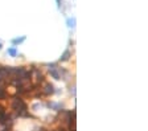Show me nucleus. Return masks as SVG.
Segmentation results:
<instances>
[{"mask_svg":"<svg viewBox=\"0 0 148 131\" xmlns=\"http://www.w3.org/2000/svg\"><path fill=\"white\" fill-rule=\"evenodd\" d=\"M70 57H71L70 49H66L64 53H62V56L60 57V62H66V61H69V60H70Z\"/></svg>","mask_w":148,"mask_h":131,"instance_id":"nucleus-6","label":"nucleus"},{"mask_svg":"<svg viewBox=\"0 0 148 131\" xmlns=\"http://www.w3.org/2000/svg\"><path fill=\"white\" fill-rule=\"evenodd\" d=\"M29 70H31V81L33 82V84L36 85H42L45 81V75L42 74V72H41L40 68H36V66H32V68H29Z\"/></svg>","mask_w":148,"mask_h":131,"instance_id":"nucleus-2","label":"nucleus"},{"mask_svg":"<svg viewBox=\"0 0 148 131\" xmlns=\"http://www.w3.org/2000/svg\"><path fill=\"white\" fill-rule=\"evenodd\" d=\"M7 54L11 57H16L17 56V50H16V48H9V49L7 50Z\"/></svg>","mask_w":148,"mask_h":131,"instance_id":"nucleus-9","label":"nucleus"},{"mask_svg":"<svg viewBox=\"0 0 148 131\" xmlns=\"http://www.w3.org/2000/svg\"><path fill=\"white\" fill-rule=\"evenodd\" d=\"M66 24H68L69 28L73 29L74 27H75V19H74V17H69V19L66 20Z\"/></svg>","mask_w":148,"mask_h":131,"instance_id":"nucleus-8","label":"nucleus"},{"mask_svg":"<svg viewBox=\"0 0 148 131\" xmlns=\"http://www.w3.org/2000/svg\"><path fill=\"white\" fill-rule=\"evenodd\" d=\"M8 98V93L5 89V84H0V101H5Z\"/></svg>","mask_w":148,"mask_h":131,"instance_id":"nucleus-5","label":"nucleus"},{"mask_svg":"<svg viewBox=\"0 0 148 131\" xmlns=\"http://www.w3.org/2000/svg\"><path fill=\"white\" fill-rule=\"evenodd\" d=\"M11 107L16 112V115L20 117V118H33L32 114L29 112V110H28V106H27V103H25V101L23 99V97H17L16 95L15 98H12Z\"/></svg>","mask_w":148,"mask_h":131,"instance_id":"nucleus-1","label":"nucleus"},{"mask_svg":"<svg viewBox=\"0 0 148 131\" xmlns=\"http://www.w3.org/2000/svg\"><path fill=\"white\" fill-rule=\"evenodd\" d=\"M46 106L52 110H56V111H62V107H64L62 103H60V102H48Z\"/></svg>","mask_w":148,"mask_h":131,"instance_id":"nucleus-4","label":"nucleus"},{"mask_svg":"<svg viewBox=\"0 0 148 131\" xmlns=\"http://www.w3.org/2000/svg\"><path fill=\"white\" fill-rule=\"evenodd\" d=\"M40 131H49V130H46V128H40Z\"/></svg>","mask_w":148,"mask_h":131,"instance_id":"nucleus-14","label":"nucleus"},{"mask_svg":"<svg viewBox=\"0 0 148 131\" xmlns=\"http://www.w3.org/2000/svg\"><path fill=\"white\" fill-rule=\"evenodd\" d=\"M0 131H11V128H9V127H3Z\"/></svg>","mask_w":148,"mask_h":131,"instance_id":"nucleus-13","label":"nucleus"},{"mask_svg":"<svg viewBox=\"0 0 148 131\" xmlns=\"http://www.w3.org/2000/svg\"><path fill=\"white\" fill-rule=\"evenodd\" d=\"M40 90H41L42 97H50V95H53V94H54V91H56L53 84H50V82H44V84L41 85Z\"/></svg>","mask_w":148,"mask_h":131,"instance_id":"nucleus-3","label":"nucleus"},{"mask_svg":"<svg viewBox=\"0 0 148 131\" xmlns=\"http://www.w3.org/2000/svg\"><path fill=\"white\" fill-rule=\"evenodd\" d=\"M1 47H3V45H1V43H0V49H1Z\"/></svg>","mask_w":148,"mask_h":131,"instance_id":"nucleus-15","label":"nucleus"},{"mask_svg":"<svg viewBox=\"0 0 148 131\" xmlns=\"http://www.w3.org/2000/svg\"><path fill=\"white\" fill-rule=\"evenodd\" d=\"M0 84H5V78H4L1 74H0Z\"/></svg>","mask_w":148,"mask_h":131,"instance_id":"nucleus-11","label":"nucleus"},{"mask_svg":"<svg viewBox=\"0 0 148 131\" xmlns=\"http://www.w3.org/2000/svg\"><path fill=\"white\" fill-rule=\"evenodd\" d=\"M24 41H25V36H21V37H20V38H13V40H12V45H15V47H16V45H20V44H23V43H24Z\"/></svg>","mask_w":148,"mask_h":131,"instance_id":"nucleus-7","label":"nucleus"},{"mask_svg":"<svg viewBox=\"0 0 148 131\" xmlns=\"http://www.w3.org/2000/svg\"><path fill=\"white\" fill-rule=\"evenodd\" d=\"M5 107L4 106H1V105H0V115H3V114H5Z\"/></svg>","mask_w":148,"mask_h":131,"instance_id":"nucleus-10","label":"nucleus"},{"mask_svg":"<svg viewBox=\"0 0 148 131\" xmlns=\"http://www.w3.org/2000/svg\"><path fill=\"white\" fill-rule=\"evenodd\" d=\"M74 89H75V87H74V86L71 87V89H70V93L73 94V95H75V90H74Z\"/></svg>","mask_w":148,"mask_h":131,"instance_id":"nucleus-12","label":"nucleus"}]
</instances>
